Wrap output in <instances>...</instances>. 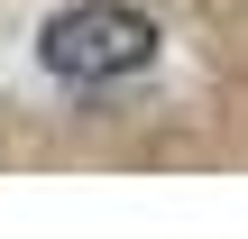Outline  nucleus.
I'll list each match as a JSON object with an SVG mask.
<instances>
[{"label": "nucleus", "instance_id": "obj_1", "mask_svg": "<svg viewBox=\"0 0 248 239\" xmlns=\"http://www.w3.org/2000/svg\"><path fill=\"white\" fill-rule=\"evenodd\" d=\"M37 55H46V74H64V83H120V74H147L156 18L129 9V0H83V9L46 18Z\"/></svg>", "mask_w": 248, "mask_h": 239}]
</instances>
